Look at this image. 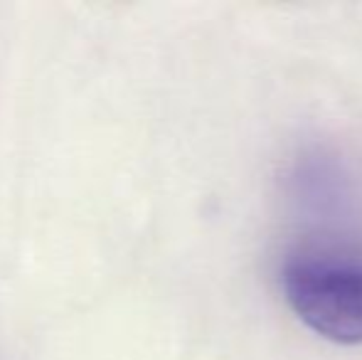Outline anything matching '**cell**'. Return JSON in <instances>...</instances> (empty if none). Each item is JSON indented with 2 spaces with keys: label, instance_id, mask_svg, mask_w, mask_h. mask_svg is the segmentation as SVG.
Returning <instances> with one entry per match:
<instances>
[{
  "label": "cell",
  "instance_id": "6da1fadb",
  "mask_svg": "<svg viewBox=\"0 0 362 360\" xmlns=\"http://www.w3.org/2000/svg\"><path fill=\"white\" fill-rule=\"evenodd\" d=\"M281 291L313 333L340 346L362 343V265L333 257H293L284 265Z\"/></svg>",
  "mask_w": 362,
  "mask_h": 360
}]
</instances>
